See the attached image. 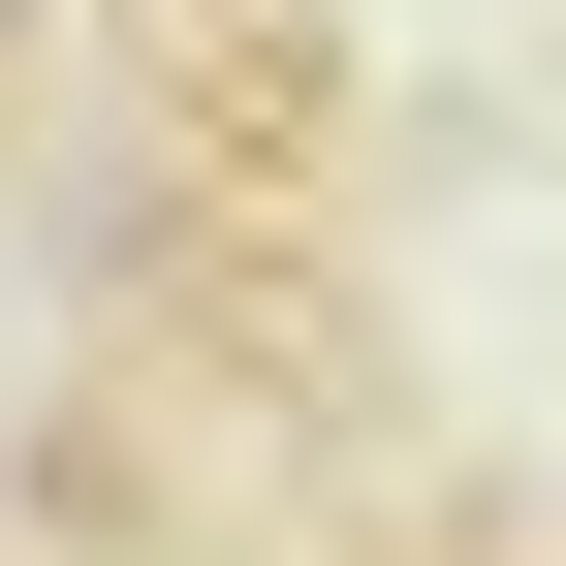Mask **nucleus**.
I'll use <instances>...</instances> for the list:
<instances>
[{
	"label": "nucleus",
	"instance_id": "nucleus-1",
	"mask_svg": "<svg viewBox=\"0 0 566 566\" xmlns=\"http://www.w3.org/2000/svg\"><path fill=\"white\" fill-rule=\"evenodd\" d=\"M32 32H63V0H0V63H32Z\"/></svg>",
	"mask_w": 566,
	"mask_h": 566
}]
</instances>
